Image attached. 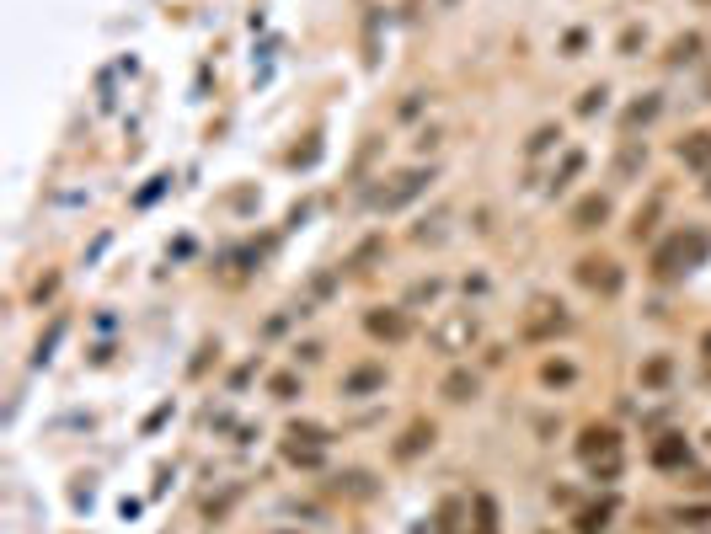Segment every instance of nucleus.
<instances>
[{
  "mask_svg": "<svg viewBox=\"0 0 711 534\" xmlns=\"http://www.w3.org/2000/svg\"><path fill=\"white\" fill-rule=\"evenodd\" d=\"M578 460H589V465L605 460L610 476H615V465H621V433H615L610 422H589L583 438H578Z\"/></svg>",
  "mask_w": 711,
  "mask_h": 534,
  "instance_id": "f257e3e1",
  "label": "nucleus"
},
{
  "mask_svg": "<svg viewBox=\"0 0 711 534\" xmlns=\"http://www.w3.org/2000/svg\"><path fill=\"white\" fill-rule=\"evenodd\" d=\"M567 326H573V316H567L556 300H530V310H524V337H530V342L562 337Z\"/></svg>",
  "mask_w": 711,
  "mask_h": 534,
  "instance_id": "f03ea898",
  "label": "nucleus"
},
{
  "mask_svg": "<svg viewBox=\"0 0 711 534\" xmlns=\"http://www.w3.org/2000/svg\"><path fill=\"white\" fill-rule=\"evenodd\" d=\"M578 284L589 294H621L626 273H621V262H615V257H583L578 262Z\"/></svg>",
  "mask_w": 711,
  "mask_h": 534,
  "instance_id": "7ed1b4c3",
  "label": "nucleus"
},
{
  "mask_svg": "<svg viewBox=\"0 0 711 534\" xmlns=\"http://www.w3.org/2000/svg\"><path fill=\"white\" fill-rule=\"evenodd\" d=\"M471 337H476V316H471V310H455V316H444V321L434 326L439 353H466Z\"/></svg>",
  "mask_w": 711,
  "mask_h": 534,
  "instance_id": "20e7f679",
  "label": "nucleus"
},
{
  "mask_svg": "<svg viewBox=\"0 0 711 534\" xmlns=\"http://www.w3.org/2000/svg\"><path fill=\"white\" fill-rule=\"evenodd\" d=\"M364 332L380 337V342H407L412 321H407V310H396V305H375V310L364 316Z\"/></svg>",
  "mask_w": 711,
  "mask_h": 534,
  "instance_id": "39448f33",
  "label": "nucleus"
},
{
  "mask_svg": "<svg viewBox=\"0 0 711 534\" xmlns=\"http://www.w3.org/2000/svg\"><path fill=\"white\" fill-rule=\"evenodd\" d=\"M706 257V235H690V241H685V235H674V241L669 246H658V257H653V267H658V273H679V262H701Z\"/></svg>",
  "mask_w": 711,
  "mask_h": 534,
  "instance_id": "423d86ee",
  "label": "nucleus"
},
{
  "mask_svg": "<svg viewBox=\"0 0 711 534\" xmlns=\"http://www.w3.org/2000/svg\"><path fill=\"white\" fill-rule=\"evenodd\" d=\"M284 438H289L284 454H289L295 465H316V460H321V449H327V433L311 428V422H295V428H289Z\"/></svg>",
  "mask_w": 711,
  "mask_h": 534,
  "instance_id": "0eeeda50",
  "label": "nucleus"
},
{
  "mask_svg": "<svg viewBox=\"0 0 711 534\" xmlns=\"http://www.w3.org/2000/svg\"><path fill=\"white\" fill-rule=\"evenodd\" d=\"M428 182H434L428 171H401V177H396L391 187H385V193H380L375 203H380V209H401V203H407V198H417Z\"/></svg>",
  "mask_w": 711,
  "mask_h": 534,
  "instance_id": "6e6552de",
  "label": "nucleus"
},
{
  "mask_svg": "<svg viewBox=\"0 0 711 534\" xmlns=\"http://www.w3.org/2000/svg\"><path fill=\"white\" fill-rule=\"evenodd\" d=\"M605 219H610V198H605V193H589V198H578V203H573L567 225H573V230H599Z\"/></svg>",
  "mask_w": 711,
  "mask_h": 534,
  "instance_id": "1a4fd4ad",
  "label": "nucleus"
},
{
  "mask_svg": "<svg viewBox=\"0 0 711 534\" xmlns=\"http://www.w3.org/2000/svg\"><path fill=\"white\" fill-rule=\"evenodd\" d=\"M428 444H434V422H407V433L391 444V454H396V460H417Z\"/></svg>",
  "mask_w": 711,
  "mask_h": 534,
  "instance_id": "9d476101",
  "label": "nucleus"
},
{
  "mask_svg": "<svg viewBox=\"0 0 711 534\" xmlns=\"http://www.w3.org/2000/svg\"><path fill=\"white\" fill-rule=\"evenodd\" d=\"M674 155H679V161H685V166H711V129H695V134H685V139H679V145H674Z\"/></svg>",
  "mask_w": 711,
  "mask_h": 534,
  "instance_id": "9b49d317",
  "label": "nucleus"
},
{
  "mask_svg": "<svg viewBox=\"0 0 711 534\" xmlns=\"http://www.w3.org/2000/svg\"><path fill=\"white\" fill-rule=\"evenodd\" d=\"M690 460V444H685V438H658V444H653V465L658 470H674V465H685Z\"/></svg>",
  "mask_w": 711,
  "mask_h": 534,
  "instance_id": "f8f14e48",
  "label": "nucleus"
},
{
  "mask_svg": "<svg viewBox=\"0 0 711 534\" xmlns=\"http://www.w3.org/2000/svg\"><path fill=\"white\" fill-rule=\"evenodd\" d=\"M439 390H444V401H455V406H460V401H471L482 385H476V374H471V369H455V374H444V385H439Z\"/></svg>",
  "mask_w": 711,
  "mask_h": 534,
  "instance_id": "ddd939ff",
  "label": "nucleus"
},
{
  "mask_svg": "<svg viewBox=\"0 0 711 534\" xmlns=\"http://www.w3.org/2000/svg\"><path fill=\"white\" fill-rule=\"evenodd\" d=\"M380 385H385V369L369 364V369H353L343 380V396H369V390H380Z\"/></svg>",
  "mask_w": 711,
  "mask_h": 534,
  "instance_id": "4468645a",
  "label": "nucleus"
},
{
  "mask_svg": "<svg viewBox=\"0 0 711 534\" xmlns=\"http://www.w3.org/2000/svg\"><path fill=\"white\" fill-rule=\"evenodd\" d=\"M610 513H615L610 502H599V508H583V513H578V534H605V529H610Z\"/></svg>",
  "mask_w": 711,
  "mask_h": 534,
  "instance_id": "2eb2a0df",
  "label": "nucleus"
},
{
  "mask_svg": "<svg viewBox=\"0 0 711 534\" xmlns=\"http://www.w3.org/2000/svg\"><path fill=\"white\" fill-rule=\"evenodd\" d=\"M476 534H498V502H492L487 492L476 497Z\"/></svg>",
  "mask_w": 711,
  "mask_h": 534,
  "instance_id": "dca6fc26",
  "label": "nucleus"
},
{
  "mask_svg": "<svg viewBox=\"0 0 711 534\" xmlns=\"http://www.w3.org/2000/svg\"><path fill=\"white\" fill-rule=\"evenodd\" d=\"M540 380H546V385H556V380H573V364H546V369H540Z\"/></svg>",
  "mask_w": 711,
  "mask_h": 534,
  "instance_id": "f3484780",
  "label": "nucleus"
},
{
  "mask_svg": "<svg viewBox=\"0 0 711 534\" xmlns=\"http://www.w3.org/2000/svg\"><path fill=\"white\" fill-rule=\"evenodd\" d=\"M695 49H701V38H695V33H685V38L674 43V54H669V59H690Z\"/></svg>",
  "mask_w": 711,
  "mask_h": 534,
  "instance_id": "a211bd4d",
  "label": "nucleus"
},
{
  "mask_svg": "<svg viewBox=\"0 0 711 534\" xmlns=\"http://www.w3.org/2000/svg\"><path fill=\"white\" fill-rule=\"evenodd\" d=\"M663 374H669V364H663V358H653V364H647V374H642V380H647V385H658Z\"/></svg>",
  "mask_w": 711,
  "mask_h": 534,
  "instance_id": "6ab92c4d",
  "label": "nucleus"
},
{
  "mask_svg": "<svg viewBox=\"0 0 711 534\" xmlns=\"http://www.w3.org/2000/svg\"><path fill=\"white\" fill-rule=\"evenodd\" d=\"M701 353H706V364H711V332L701 337Z\"/></svg>",
  "mask_w": 711,
  "mask_h": 534,
  "instance_id": "aec40b11",
  "label": "nucleus"
},
{
  "mask_svg": "<svg viewBox=\"0 0 711 534\" xmlns=\"http://www.w3.org/2000/svg\"><path fill=\"white\" fill-rule=\"evenodd\" d=\"M701 6H711V0H701Z\"/></svg>",
  "mask_w": 711,
  "mask_h": 534,
  "instance_id": "412c9836",
  "label": "nucleus"
}]
</instances>
